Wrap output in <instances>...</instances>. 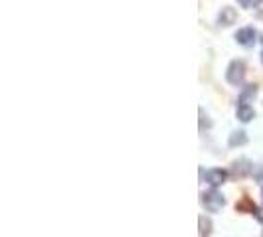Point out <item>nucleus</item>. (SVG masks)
I'll return each mask as SVG.
<instances>
[{
	"mask_svg": "<svg viewBox=\"0 0 263 237\" xmlns=\"http://www.w3.org/2000/svg\"><path fill=\"white\" fill-rule=\"evenodd\" d=\"M202 203H204V207H206V212L216 214L218 210H222V207H224L226 200H224V196H222L218 190L212 188V190H208V192L202 194Z\"/></svg>",
	"mask_w": 263,
	"mask_h": 237,
	"instance_id": "obj_1",
	"label": "nucleus"
},
{
	"mask_svg": "<svg viewBox=\"0 0 263 237\" xmlns=\"http://www.w3.org/2000/svg\"><path fill=\"white\" fill-rule=\"evenodd\" d=\"M244 77H245V64L242 62V59H233L226 69V79L231 85H240L244 81Z\"/></svg>",
	"mask_w": 263,
	"mask_h": 237,
	"instance_id": "obj_2",
	"label": "nucleus"
},
{
	"mask_svg": "<svg viewBox=\"0 0 263 237\" xmlns=\"http://www.w3.org/2000/svg\"><path fill=\"white\" fill-rule=\"evenodd\" d=\"M236 42L244 48H249L257 42V32L251 28V26H245V28H240L238 32H236Z\"/></svg>",
	"mask_w": 263,
	"mask_h": 237,
	"instance_id": "obj_3",
	"label": "nucleus"
},
{
	"mask_svg": "<svg viewBox=\"0 0 263 237\" xmlns=\"http://www.w3.org/2000/svg\"><path fill=\"white\" fill-rule=\"evenodd\" d=\"M226 178H228V172L222 170V168H210V170L204 172V180H206L210 186H214V188L222 186L226 182Z\"/></svg>",
	"mask_w": 263,
	"mask_h": 237,
	"instance_id": "obj_4",
	"label": "nucleus"
},
{
	"mask_svg": "<svg viewBox=\"0 0 263 237\" xmlns=\"http://www.w3.org/2000/svg\"><path fill=\"white\" fill-rule=\"evenodd\" d=\"M236 115H238V118L242 123H249V121H253V118H255V111L247 103H240L238 109H236Z\"/></svg>",
	"mask_w": 263,
	"mask_h": 237,
	"instance_id": "obj_5",
	"label": "nucleus"
},
{
	"mask_svg": "<svg viewBox=\"0 0 263 237\" xmlns=\"http://www.w3.org/2000/svg\"><path fill=\"white\" fill-rule=\"evenodd\" d=\"M247 142V135L244 131H236V133H231L229 138H228V144L229 146H242Z\"/></svg>",
	"mask_w": 263,
	"mask_h": 237,
	"instance_id": "obj_6",
	"label": "nucleus"
},
{
	"mask_svg": "<svg viewBox=\"0 0 263 237\" xmlns=\"http://www.w3.org/2000/svg\"><path fill=\"white\" fill-rule=\"evenodd\" d=\"M255 95H257V87H255V85H249V87L245 89V91L240 95V103H247V101H249V99H253Z\"/></svg>",
	"mask_w": 263,
	"mask_h": 237,
	"instance_id": "obj_7",
	"label": "nucleus"
},
{
	"mask_svg": "<svg viewBox=\"0 0 263 237\" xmlns=\"http://www.w3.org/2000/svg\"><path fill=\"white\" fill-rule=\"evenodd\" d=\"M220 22H222L224 26H229V24L233 22V14L226 8V10H224V14H220Z\"/></svg>",
	"mask_w": 263,
	"mask_h": 237,
	"instance_id": "obj_8",
	"label": "nucleus"
},
{
	"mask_svg": "<svg viewBox=\"0 0 263 237\" xmlns=\"http://www.w3.org/2000/svg\"><path fill=\"white\" fill-rule=\"evenodd\" d=\"M238 2H240L244 8H255V6L261 2V0H238Z\"/></svg>",
	"mask_w": 263,
	"mask_h": 237,
	"instance_id": "obj_9",
	"label": "nucleus"
},
{
	"mask_svg": "<svg viewBox=\"0 0 263 237\" xmlns=\"http://www.w3.org/2000/svg\"><path fill=\"white\" fill-rule=\"evenodd\" d=\"M261 62H263V53H261Z\"/></svg>",
	"mask_w": 263,
	"mask_h": 237,
	"instance_id": "obj_10",
	"label": "nucleus"
},
{
	"mask_svg": "<svg viewBox=\"0 0 263 237\" xmlns=\"http://www.w3.org/2000/svg\"><path fill=\"white\" fill-rule=\"evenodd\" d=\"M261 198H263V190H261Z\"/></svg>",
	"mask_w": 263,
	"mask_h": 237,
	"instance_id": "obj_11",
	"label": "nucleus"
}]
</instances>
